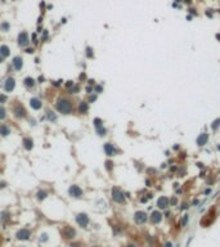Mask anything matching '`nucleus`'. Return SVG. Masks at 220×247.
Here are the masks:
<instances>
[{"mask_svg": "<svg viewBox=\"0 0 220 247\" xmlns=\"http://www.w3.org/2000/svg\"><path fill=\"white\" fill-rule=\"evenodd\" d=\"M23 84H25V86H26V88H28V89H32L35 85H36V81H35V79L27 76V77L23 80Z\"/></svg>", "mask_w": 220, "mask_h": 247, "instance_id": "nucleus-18", "label": "nucleus"}, {"mask_svg": "<svg viewBox=\"0 0 220 247\" xmlns=\"http://www.w3.org/2000/svg\"><path fill=\"white\" fill-rule=\"evenodd\" d=\"M197 167H200V169H203L205 166H203V163H202V162H197Z\"/></svg>", "mask_w": 220, "mask_h": 247, "instance_id": "nucleus-42", "label": "nucleus"}, {"mask_svg": "<svg viewBox=\"0 0 220 247\" xmlns=\"http://www.w3.org/2000/svg\"><path fill=\"white\" fill-rule=\"evenodd\" d=\"M94 82H95L94 80H89V85H94Z\"/></svg>", "mask_w": 220, "mask_h": 247, "instance_id": "nucleus-51", "label": "nucleus"}, {"mask_svg": "<svg viewBox=\"0 0 220 247\" xmlns=\"http://www.w3.org/2000/svg\"><path fill=\"white\" fill-rule=\"evenodd\" d=\"M14 86H15V80L13 77H8L4 82V90L8 91V93H10V91L14 89Z\"/></svg>", "mask_w": 220, "mask_h": 247, "instance_id": "nucleus-9", "label": "nucleus"}, {"mask_svg": "<svg viewBox=\"0 0 220 247\" xmlns=\"http://www.w3.org/2000/svg\"><path fill=\"white\" fill-rule=\"evenodd\" d=\"M94 247H97V246H94Z\"/></svg>", "mask_w": 220, "mask_h": 247, "instance_id": "nucleus-58", "label": "nucleus"}, {"mask_svg": "<svg viewBox=\"0 0 220 247\" xmlns=\"http://www.w3.org/2000/svg\"><path fill=\"white\" fill-rule=\"evenodd\" d=\"M104 152H106V154L107 156H115V153H116V149H115V147H113V144H111V143H106L104 144Z\"/></svg>", "mask_w": 220, "mask_h": 247, "instance_id": "nucleus-16", "label": "nucleus"}, {"mask_svg": "<svg viewBox=\"0 0 220 247\" xmlns=\"http://www.w3.org/2000/svg\"><path fill=\"white\" fill-rule=\"evenodd\" d=\"M210 193H211V189H210V188H209V189H206V191H205V194H210Z\"/></svg>", "mask_w": 220, "mask_h": 247, "instance_id": "nucleus-47", "label": "nucleus"}, {"mask_svg": "<svg viewBox=\"0 0 220 247\" xmlns=\"http://www.w3.org/2000/svg\"><path fill=\"white\" fill-rule=\"evenodd\" d=\"M189 207V206H188V203H185V202H184V203H181V206H180V210H187V208Z\"/></svg>", "mask_w": 220, "mask_h": 247, "instance_id": "nucleus-38", "label": "nucleus"}, {"mask_svg": "<svg viewBox=\"0 0 220 247\" xmlns=\"http://www.w3.org/2000/svg\"><path fill=\"white\" fill-rule=\"evenodd\" d=\"M167 206H169V198L165 197V196H161L157 199V207L161 208V210H165V208H167Z\"/></svg>", "mask_w": 220, "mask_h": 247, "instance_id": "nucleus-13", "label": "nucleus"}, {"mask_svg": "<svg viewBox=\"0 0 220 247\" xmlns=\"http://www.w3.org/2000/svg\"><path fill=\"white\" fill-rule=\"evenodd\" d=\"M9 27H10V26H9V23H8V22H3V23L0 25V28H1V30L4 31V32H7V31L9 30Z\"/></svg>", "mask_w": 220, "mask_h": 247, "instance_id": "nucleus-28", "label": "nucleus"}, {"mask_svg": "<svg viewBox=\"0 0 220 247\" xmlns=\"http://www.w3.org/2000/svg\"><path fill=\"white\" fill-rule=\"evenodd\" d=\"M71 247H80V245H79V243H72Z\"/></svg>", "mask_w": 220, "mask_h": 247, "instance_id": "nucleus-49", "label": "nucleus"}, {"mask_svg": "<svg viewBox=\"0 0 220 247\" xmlns=\"http://www.w3.org/2000/svg\"><path fill=\"white\" fill-rule=\"evenodd\" d=\"M95 130H97L98 135H100V137H104V135L107 134V130L103 128V126H102V128H99V129H95Z\"/></svg>", "mask_w": 220, "mask_h": 247, "instance_id": "nucleus-27", "label": "nucleus"}, {"mask_svg": "<svg viewBox=\"0 0 220 247\" xmlns=\"http://www.w3.org/2000/svg\"><path fill=\"white\" fill-rule=\"evenodd\" d=\"M147 201H148V198H147V197H143L142 199H140V202H142V203H145Z\"/></svg>", "mask_w": 220, "mask_h": 247, "instance_id": "nucleus-44", "label": "nucleus"}, {"mask_svg": "<svg viewBox=\"0 0 220 247\" xmlns=\"http://www.w3.org/2000/svg\"><path fill=\"white\" fill-rule=\"evenodd\" d=\"M10 54V49H9L8 45H0V55L3 57V58H5V57H8Z\"/></svg>", "mask_w": 220, "mask_h": 247, "instance_id": "nucleus-20", "label": "nucleus"}, {"mask_svg": "<svg viewBox=\"0 0 220 247\" xmlns=\"http://www.w3.org/2000/svg\"><path fill=\"white\" fill-rule=\"evenodd\" d=\"M23 147H25V149H27V151H31L34 148V140L31 139L30 137H26V138H23Z\"/></svg>", "mask_w": 220, "mask_h": 247, "instance_id": "nucleus-17", "label": "nucleus"}, {"mask_svg": "<svg viewBox=\"0 0 220 247\" xmlns=\"http://www.w3.org/2000/svg\"><path fill=\"white\" fill-rule=\"evenodd\" d=\"M95 100H97V95H90V97H89V102H90V103L95 102Z\"/></svg>", "mask_w": 220, "mask_h": 247, "instance_id": "nucleus-39", "label": "nucleus"}, {"mask_svg": "<svg viewBox=\"0 0 220 247\" xmlns=\"http://www.w3.org/2000/svg\"><path fill=\"white\" fill-rule=\"evenodd\" d=\"M46 196H48V192L44 191V189H43V191H39V192L36 193V198L39 199V201H43V199H45Z\"/></svg>", "mask_w": 220, "mask_h": 247, "instance_id": "nucleus-22", "label": "nucleus"}, {"mask_svg": "<svg viewBox=\"0 0 220 247\" xmlns=\"http://www.w3.org/2000/svg\"><path fill=\"white\" fill-rule=\"evenodd\" d=\"M62 234H63L65 238H73L75 234H76V230L73 229L72 227H65L63 230H62Z\"/></svg>", "mask_w": 220, "mask_h": 247, "instance_id": "nucleus-10", "label": "nucleus"}, {"mask_svg": "<svg viewBox=\"0 0 220 247\" xmlns=\"http://www.w3.org/2000/svg\"><path fill=\"white\" fill-rule=\"evenodd\" d=\"M13 115L17 117V119H25L27 116V111L25 109V107L22 106L21 103H15L13 106Z\"/></svg>", "mask_w": 220, "mask_h": 247, "instance_id": "nucleus-3", "label": "nucleus"}, {"mask_svg": "<svg viewBox=\"0 0 220 247\" xmlns=\"http://www.w3.org/2000/svg\"><path fill=\"white\" fill-rule=\"evenodd\" d=\"M145 184H147V187H151V182H149V180H147Z\"/></svg>", "mask_w": 220, "mask_h": 247, "instance_id": "nucleus-52", "label": "nucleus"}, {"mask_svg": "<svg viewBox=\"0 0 220 247\" xmlns=\"http://www.w3.org/2000/svg\"><path fill=\"white\" fill-rule=\"evenodd\" d=\"M8 100V97L5 94H0V103H5Z\"/></svg>", "mask_w": 220, "mask_h": 247, "instance_id": "nucleus-36", "label": "nucleus"}, {"mask_svg": "<svg viewBox=\"0 0 220 247\" xmlns=\"http://www.w3.org/2000/svg\"><path fill=\"white\" fill-rule=\"evenodd\" d=\"M9 134H10V129H9V126H7L5 124L0 125V135H1V137H8Z\"/></svg>", "mask_w": 220, "mask_h": 247, "instance_id": "nucleus-19", "label": "nucleus"}, {"mask_svg": "<svg viewBox=\"0 0 220 247\" xmlns=\"http://www.w3.org/2000/svg\"><path fill=\"white\" fill-rule=\"evenodd\" d=\"M30 44V40H28V35L27 32H21L18 35V45L20 46H27Z\"/></svg>", "mask_w": 220, "mask_h": 247, "instance_id": "nucleus-7", "label": "nucleus"}, {"mask_svg": "<svg viewBox=\"0 0 220 247\" xmlns=\"http://www.w3.org/2000/svg\"><path fill=\"white\" fill-rule=\"evenodd\" d=\"M127 247H135V246H134V245H129V246H127Z\"/></svg>", "mask_w": 220, "mask_h": 247, "instance_id": "nucleus-56", "label": "nucleus"}, {"mask_svg": "<svg viewBox=\"0 0 220 247\" xmlns=\"http://www.w3.org/2000/svg\"><path fill=\"white\" fill-rule=\"evenodd\" d=\"M218 149H219V151H220V144H219V145H218Z\"/></svg>", "mask_w": 220, "mask_h": 247, "instance_id": "nucleus-57", "label": "nucleus"}, {"mask_svg": "<svg viewBox=\"0 0 220 247\" xmlns=\"http://www.w3.org/2000/svg\"><path fill=\"white\" fill-rule=\"evenodd\" d=\"M80 79H81V80H82V79H86V75H85V74H81V75H80Z\"/></svg>", "mask_w": 220, "mask_h": 247, "instance_id": "nucleus-48", "label": "nucleus"}, {"mask_svg": "<svg viewBox=\"0 0 220 247\" xmlns=\"http://www.w3.org/2000/svg\"><path fill=\"white\" fill-rule=\"evenodd\" d=\"M220 126V117H218L216 120H214L211 124V129L212 130H218V128Z\"/></svg>", "mask_w": 220, "mask_h": 247, "instance_id": "nucleus-24", "label": "nucleus"}, {"mask_svg": "<svg viewBox=\"0 0 220 247\" xmlns=\"http://www.w3.org/2000/svg\"><path fill=\"white\" fill-rule=\"evenodd\" d=\"M112 167H113V162H112V161H106V169L108 170V171H111Z\"/></svg>", "mask_w": 220, "mask_h": 247, "instance_id": "nucleus-31", "label": "nucleus"}, {"mask_svg": "<svg viewBox=\"0 0 220 247\" xmlns=\"http://www.w3.org/2000/svg\"><path fill=\"white\" fill-rule=\"evenodd\" d=\"M39 81H40V82L44 81V77H43V76H40V77H39Z\"/></svg>", "mask_w": 220, "mask_h": 247, "instance_id": "nucleus-53", "label": "nucleus"}, {"mask_svg": "<svg viewBox=\"0 0 220 247\" xmlns=\"http://www.w3.org/2000/svg\"><path fill=\"white\" fill-rule=\"evenodd\" d=\"M55 108L59 113L62 115H70V113L73 112V102L70 98L67 97H59L57 99V103H55Z\"/></svg>", "mask_w": 220, "mask_h": 247, "instance_id": "nucleus-1", "label": "nucleus"}, {"mask_svg": "<svg viewBox=\"0 0 220 247\" xmlns=\"http://www.w3.org/2000/svg\"><path fill=\"white\" fill-rule=\"evenodd\" d=\"M68 194L71 196L73 198H81L82 196H84V192H82V189L80 188L79 185H71L68 188Z\"/></svg>", "mask_w": 220, "mask_h": 247, "instance_id": "nucleus-4", "label": "nucleus"}, {"mask_svg": "<svg viewBox=\"0 0 220 247\" xmlns=\"http://www.w3.org/2000/svg\"><path fill=\"white\" fill-rule=\"evenodd\" d=\"M46 241H48V234L46 233L40 234V242H46Z\"/></svg>", "mask_w": 220, "mask_h": 247, "instance_id": "nucleus-34", "label": "nucleus"}, {"mask_svg": "<svg viewBox=\"0 0 220 247\" xmlns=\"http://www.w3.org/2000/svg\"><path fill=\"white\" fill-rule=\"evenodd\" d=\"M207 142H209V134H206V133H202L197 138V145H200V147H203L205 144H207Z\"/></svg>", "mask_w": 220, "mask_h": 247, "instance_id": "nucleus-14", "label": "nucleus"}, {"mask_svg": "<svg viewBox=\"0 0 220 247\" xmlns=\"http://www.w3.org/2000/svg\"><path fill=\"white\" fill-rule=\"evenodd\" d=\"M3 59H4V58H3V57H1V55H0V63H1V62H3Z\"/></svg>", "mask_w": 220, "mask_h": 247, "instance_id": "nucleus-55", "label": "nucleus"}, {"mask_svg": "<svg viewBox=\"0 0 220 247\" xmlns=\"http://www.w3.org/2000/svg\"><path fill=\"white\" fill-rule=\"evenodd\" d=\"M12 64H13V67H14L15 71H21L22 67H23V59H22L20 55H17V57H14V58H13Z\"/></svg>", "mask_w": 220, "mask_h": 247, "instance_id": "nucleus-11", "label": "nucleus"}, {"mask_svg": "<svg viewBox=\"0 0 220 247\" xmlns=\"http://www.w3.org/2000/svg\"><path fill=\"white\" fill-rule=\"evenodd\" d=\"M197 205H198V199H193V202H192L190 206H197Z\"/></svg>", "mask_w": 220, "mask_h": 247, "instance_id": "nucleus-41", "label": "nucleus"}, {"mask_svg": "<svg viewBox=\"0 0 220 247\" xmlns=\"http://www.w3.org/2000/svg\"><path fill=\"white\" fill-rule=\"evenodd\" d=\"M149 220H151L153 224H160L161 220H162V214L160 211H153V212L151 214V216H149Z\"/></svg>", "mask_w": 220, "mask_h": 247, "instance_id": "nucleus-12", "label": "nucleus"}, {"mask_svg": "<svg viewBox=\"0 0 220 247\" xmlns=\"http://www.w3.org/2000/svg\"><path fill=\"white\" fill-rule=\"evenodd\" d=\"M30 106H31V108H34V109H40L41 107H43V103H41V100L39 99V98H31L30 99Z\"/></svg>", "mask_w": 220, "mask_h": 247, "instance_id": "nucleus-15", "label": "nucleus"}, {"mask_svg": "<svg viewBox=\"0 0 220 247\" xmlns=\"http://www.w3.org/2000/svg\"><path fill=\"white\" fill-rule=\"evenodd\" d=\"M5 117H7V109H5L3 106H0V121L4 120Z\"/></svg>", "mask_w": 220, "mask_h": 247, "instance_id": "nucleus-26", "label": "nucleus"}, {"mask_svg": "<svg viewBox=\"0 0 220 247\" xmlns=\"http://www.w3.org/2000/svg\"><path fill=\"white\" fill-rule=\"evenodd\" d=\"M76 221H77V224L80 227L86 228L88 224H89V216L84 212H80V214H77V216H76Z\"/></svg>", "mask_w": 220, "mask_h": 247, "instance_id": "nucleus-6", "label": "nucleus"}, {"mask_svg": "<svg viewBox=\"0 0 220 247\" xmlns=\"http://www.w3.org/2000/svg\"><path fill=\"white\" fill-rule=\"evenodd\" d=\"M93 124H94V128H95V129H99V128H102V126H103V121H102L100 119H98V117H95V119H94Z\"/></svg>", "mask_w": 220, "mask_h": 247, "instance_id": "nucleus-23", "label": "nucleus"}, {"mask_svg": "<svg viewBox=\"0 0 220 247\" xmlns=\"http://www.w3.org/2000/svg\"><path fill=\"white\" fill-rule=\"evenodd\" d=\"M148 220V216H147V214L144 211H136L135 214H134V221H135L136 224H144L145 221Z\"/></svg>", "mask_w": 220, "mask_h": 247, "instance_id": "nucleus-5", "label": "nucleus"}, {"mask_svg": "<svg viewBox=\"0 0 220 247\" xmlns=\"http://www.w3.org/2000/svg\"><path fill=\"white\" fill-rule=\"evenodd\" d=\"M188 219H189V215H183V217H181V220H180V225L181 227H187V224H188Z\"/></svg>", "mask_w": 220, "mask_h": 247, "instance_id": "nucleus-25", "label": "nucleus"}, {"mask_svg": "<svg viewBox=\"0 0 220 247\" xmlns=\"http://www.w3.org/2000/svg\"><path fill=\"white\" fill-rule=\"evenodd\" d=\"M94 90H95V93H97V94H99V93H102V91H103V88H102L100 85H95V86H94Z\"/></svg>", "mask_w": 220, "mask_h": 247, "instance_id": "nucleus-35", "label": "nucleus"}, {"mask_svg": "<svg viewBox=\"0 0 220 247\" xmlns=\"http://www.w3.org/2000/svg\"><path fill=\"white\" fill-rule=\"evenodd\" d=\"M86 91H88V93H91V91H93V88H91V86H88V88H86Z\"/></svg>", "mask_w": 220, "mask_h": 247, "instance_id": "nucleus-46", "label": "nucleus"}, {"mask_svg": "<svg viewBox=\"0 0 220 247\" xmlns=\"http://www.w3.org/2000/svg\"><path fill=\"white\" fill-rule=\"evenodd\" d=\"M89 111V104H88V102H81L79 103V112L80 113H86Z\"/></svg>", "mask_w": 220, "mask_h": 247, "instance_id": "nucleus-21", "label": "nucleus"}, {"mask_svg": "<svg viewBox=\"0 0 220 247\" xmlns=\"http://www.w3.org/2000/svg\"><path fill=\"white\" fill-rule=\"evenodd\" d=\"M62 82H63L62 80H59V81H54V82H53V85H54V86H59V85L62 84Z\"/></svg>", "mask_w": 220, "mask_h": 247, "instance_id": "nucleus-40", "label": "nucleus"}, {"mask_svg": "<svg viewBox=\"0 0 220 247\" xmlns=\"http://www.w3.org/2000/svg\"><path fill=\"white\" fill-rule=\"evenodd\" d=\"M73 85H75V82H73V81H67L66 82V88H68V89H71Z\"/></svg>", "mask_w": 220, "mask_h": 247, "instance_id": "nucleus-37", "label": "nucleus"}, {"mask_svg": "<svg viewBox=\"0 0 220 247\" xmlns=\"http://www.w3.org/2000/svg\"><path fill=\"white\" fill-rule=\"evenodd\" d=\"M169 205H171V206H176V205H178V198H176V197H173L171 199H169Z\"/></svg>", "mask_w": 220, "mask_h": 247, "instance_id": "nucleus-32", "label": "nucleus"}, {"mask_svg": "<svg viewBox=\"0 0 220 247\" xmlns=\"http://www.w3.org/2000/svg\"><path fill=\"white\" fill-rule=\"evenodd\" d=\"M4 187H5V183L1 182V183H0V188H4Z\"/></svg>", "mask_w": 220, "mask_h": 247, "instance_id": "nucleus-50", "label": "nucleus"}, {"mask_svg": "<svg viewBox=\"0 0 220 247\" xmlns=\"http://www.w3.org/2000/svg\"><path fill=\"white\" fill-rule=\"evenodd\" d=\"M48 119H49L50 121H53V122H54V121H57V116L54 115V112H50V111L48 112Z\"/></svg>", "mask_w": 220, "mask_h": 247, "instance_id": "nucleus-29", "label": "nucleus"}, {"mask_svg": "<svg viewBox=\"0 0 220 247\" xmlns=\"http://www.w3.org/2000/svg\"><path fill=\"white\" fill-rule=\"evenodd\" d=\"M165 247H173V243H171V242H166V243H165Z\"/></svg>", "mask_w": 220, "mask_h": 247, "instance_id": "nucleus-45", "label": "nucleus"}, {"mask_svg": "<svg viewBox=\"0 0 220 247\" xmlns=\"http://www.w3.org/2000/svg\"><path fill=\"white\" fill-rule=\"evenodd\" d=\"M26 53H34V48H27L26 49Z\"/></svg>", "mask_w": 220, "mask_h": 247, "instance_id": "nucleus-43", "label": "nucleus"}, {"mask_svg": "<svg viewBox=\"0 0 220 247\" xmlns=\"http://www.w3.org/2000/svg\"><path fill=\"white\" fill-rule=\"evenodd\" d=\"M79 90H80V88H79L77 85H73V86L71 88V89H70V91H71V93H73V94L79 93Z\"/></svg>", "mask_w": 220, "mask_h": 247, "instance_id": "nucleus-33", "label": "nucleus"}, {"mask_svg": "<svg viewBox=\"0 0 220 247\" xmlns=\"http://www.w3.org/2000/svg\"><path fill=\"white\" fill-rule=\"evenodd\" d=\"M15 237H17L20 241H27L31 237V232L28 229H21V230H18V232H17Z\"/></svg>", "mask_w": 220, "mask_h": 247, "instance_id": "nucleus-8", "label": "nucleus"}, {"mask_svg": "<svg viewBox=\"0 0 220 247\" xmlns=\"http://www.w3.org/2000/svg\"><path fill=\"white\" fill-rule=\"evenodd\" d=\"M86 57H88V58H90V59L94 57V54H93V50H91V48H89V46L86 48Z\"/></svg>", "mask_w": 220, "mask_h": 247, "instance_id": "nucleus-30", "label": "nucleus"}, {"mask_svg": "<svg viewBox=\"0 0 220 247\" xmlns=\"http://www.w3.org/2000/svg\"><path fill=\"white\" fill-rule=\"evenodd\" d=\"M111 196H112V199L116 202V203H124V202H125V194H124V192L121 191L120 188H117V187H113L112 188Z\"/></svg>", "mask_w": 220, "mask_h": 247, "instance_id": "nucleus-2", "label": "nucleus"}, {"mask_svg": "<svg viewBox=\"0 0 220 247\" xmlns=\"http://www.w3.org/2000/svg\"><path fill=\"white\" fill-rule=\"evenodd\" d=\"M216 39H219V40H220V34H218V35H216Z\"/></svg>", "mask_w": 220, "mask_h": 247, "instance_id": "nucleus-54", "label": "nucleus"}]
</instances>
